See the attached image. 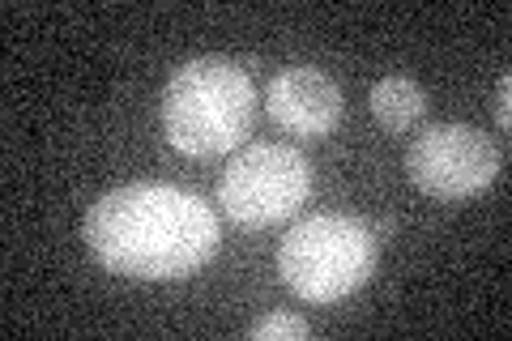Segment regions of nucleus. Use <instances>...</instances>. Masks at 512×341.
<instances>
[{
    "label": "nucleus",
    "instance_id": "1",
    "mask_svg": "<svg viewBox=\"0 0 512 341\" xmlns=\"http://www.w3.org/2000/svg\"><path fill=\"white\" fill-rule=\"evenodd\" d=\"M82 235L111 273L171 282L218 252V214L175 184H124L90 205Z\"/></svg>",
    "mask_w": 512,
    "mask_h": 341
},
{
    "label": "nucleus",
    "instance_id": "2",
    "mask_svg": "<svg viewBox=\"0 0 512 341\" xmlns=\"http://www.w3.org/2000/svg\"><path fill=\"white\" fill-rule=\"evenodd\" d=\"M252 120L256 86L227 56L180 64L163 90V137L188 158H218L244 145Z\"/></svg>",
    "mask_w": 512,
    "mask_h": 341
},
{
    "label": "nucleus",
    "instance_id": "3",
    "mask_svg": "<svg viewBox=\"0 0 512 341\" xmlns=\"http://www.w3.org/2000/svg\"><path fill=\"white\" fill-rule=\"evenodd\" d=\"M282 282L308 303H338L376 273V231L350 214H316L291 226L278 248Z\"/></svg>",
    "mask_w": 512,
    "mask_h": 341
},
{
    "label": "nucleus",
    "instance_id": "4",
    "mask_svg": "<svg viewBox=\"0 0 512 341\" xmlns=\"http://www.w3.org/2000/svg\"><path fill=\"white\" fill-rule=\"evenodd\" d=\"M312 197V162L291 145L256 141L239 150L218 180L222 214L239 226H274L295 218Z\"/></svg>",
    "mask_w": 512,
    "mask_h": 341
},
{
    "label": "nucleus",
    "instance_id": "5",
    "mask_svg": "<svg viewBox=\"0 0 512 341\" xmlns=\"http://www.w3.org/2000/svg\"><path fill=\"white\" fill-rule=\"evenodd\" d=\"M504 171L495 137L470 124H431L406 150L410 184L436 201H466L491 188Z\"/></svg>",
    "mask_w": 512,
    "mask_h": 341
},
{
    "label": "nucleus",
    "instance_id": "6",
    "mask_svg": "<svg viewBox=\"0 0 512 341\" xmlns=\"http://www.w3.org/2000/svg\"><path fill=\"white\" fill-rule=\"evenodd\" d=\"M342 90L325 69L295 64L265 86V111L291 137H329L342 120Z\"/></svg>",
    "mask_w": 512,
    "mask_h": 341
},
{
    "label": "nucleus",
    "instance_id": "7",
    "mask_svg": "<svg viewBox=\"0 0 512 341\" xmlns=\"http://www.w3.org/2000/svg\"><path fill=\"white\" fill-rule=\"evenodd\" d=\"M372 116L380 128H389V133H410L414 124L427 116V90L419 86L414 77H384L372 86Z\"/></svg>",
    "mask_w": 512,
    "mask_h": 341
},
{
    "label": "nucleus",
    "instance_id": "8",
    "mask_svg": "<svg viewBox=\"0 0 512 341\" xmlns=\"http://www.w3.org/2000/svg\"><path fill=\"white\" fill-rule=\"evenodd\" d=\"M248 337L252 341H299V337H308V320L291 316V312H274V316L256 320L248 329Z\"/></svg>",
    "mask_w": 512,
    "mask_h": 341
},
{
    "label": "nucleus",
    "instance_id": "9",
    "mask_svg": "<svg viewBox=\"0 0 512 341\" xmlns=\"http://www.w3.org/2000/svg\"><path fill=\"white\" fill-rule=\"evenodd\" d=\"M508 94H512V77L504 73V77H500V86H495V103H491V107H495V124H500V128H508V124H512Z\"/></svg>",
    "mask_w": 512,
    "mask_h": 341
}]
</instances>
